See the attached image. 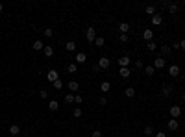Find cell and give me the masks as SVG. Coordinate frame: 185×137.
Instances as JSON below:
<instances>
[{"label": "cell", "instance_id": "cell-2", "mask_svg": "<svg viewBox=\"0 0 185 137\" xmlns=\"http://www.w3.org/2000/svg\"><path fill=\"white\" fill-rule=\"evenodd\" d=\"M180 115H182V106H172L170 108V117L172 119H178Z\"/></svg>", "mask_w": 185, "mask_h": 137}, {"label": "cell", "instance_id": "cell-21", "mask_svg": "<svg viewBox=\"0 0 185 137\" xmlns=\"http://www.w3.org/2000/svg\"><path fill=\"white\" fill-rule=\"evenodd\" d=\"M119 65H120V67H128V65H130V57L128 56H122L119 59Z\"/></svg>", "mask_w": 185, "mask_h": 137}, {"label": "cell", "instance_id": "cell-42", "mask_svg": "<svg viewBox=\"0 0 185 137\" xmlns=\"http://www.w3.org/2000/svg\"><path fill=\"white\" fill-rule=\"evenodd\" d=\"M170 48H174V50H180V43H172V46Z\"/></svg>", "mask_w": 185, "mask_h": 137}, {"label": "cell", "instance_id": "cell-33", "mask_svg": "<svg viewBox=\"0 0 185 137\" xmlns=\"http://www.w3.org/2000/svg\"><path fill=\"white\" fill-rule=\"evenodd\" d=\"M52 85H54V87H56V89H61V87H63V80L59 78V80H56V82H54Z\"/></svg>", "mask_w": 185, "mask_h": 137}, {"label": "cell", "instance_id": "cell-20", "mask_svg": "<svg viewBox=\"0 0 185 137\" xmlns=\"http://www.w3.org/2000/svg\"><path fill=\"white\" fill-rule=\"evenodd\" d=\"M45 43H43V41H39V39H37V41H33V50H43V48H45Z\"/></svg>", "mask_w": 185, "mask_h": 137}, {"label": "cell", "instance_id": "cell-31", "mask_svg": "<svg viewBox=\"0 0 185 137\" xmlns=\"http://www.w3.org/2000/svg\"><path fill=\"white\" fill-rule=\"evenodd\" d=\"M65 102H67V104H72V102H74V95H72V93H69V95L65 96Z\"/></svg>", "mask_w": 185, "mask_h": 137}, {"label": "cell", "instance_id": "cell-9", "mask_svg": "<svg viewBox=\"0 0 185 137\" xmlns=\"http://www.w3.org/2000/svg\"><path fill=\"white\" fill-rule=\"evenodd\" d=\"M9 134L11 135H19L21 134V126H19V124H11L9 126Z\"/></svg>", "mask_w": 185, "mask_h": 137}, {"label": "cell", "instance_id": "cell-17", "mask_svg": "<svg viewBox=\"0 0 185 137\" xmlns=\"http://www.w3.org/2000/svg\"><path fill=\"white\" fill-rule=\"evenodd\" d=\"M119 74H120L122 78H130V74H132V72H130V69H128V67H120Z\"/></svg>", "mask_w": 185, "mask_h": 137}, {"label": "cell", "instance_id": "cell-44", "mask_svg": "<svg viewBox=\"0 0 185 137\" xmlns=\"http://www.w3.org/2000/svg\"><path fill=\"white\" fill-rule=\"evenodd\" d=\"M2 9H4V6H2V4H0V11H2Z\"/></svg>", "mask_w": 185, "mask_h": 137}, {"label": "cell", "instance_id": "cell-26", "mask_svg": "<svg viewBox=\"0 0 185 137\" xmlns=\"http://www.w3.org/2000/svg\"><path fill=\"white\" fill-rule=\"evenodd\" d=\"M104 37H96V39H94V45H96L98 46V48H102V46H104Z\"/></svg>", "mask_w": 185, "mask_h": 137}, {"label": "cell", "instance_id": "cell-32", "mask_svg": "<svg viewBox=\"0 0 185 137\" xmlns=\"http://www.w3.org/2000/svg\"><path fill=\"white\" fill-rule=\"evenodd\" d=\"M43 35H45V37H52V35H54V32H52L50 28H45V30H43Z\"/></svg>", "mask_w": 185, "mask_h": 137}, {"label": "cell", "instance_id": "cell-1", "mask_svg": "<svg viewBox=\"0 0 185 137\" xmlns=\"http://www.w3.org/2000/svg\"><path fill=\"white\" fill-rule=\"evenodd\" d=\"M46 78H48V82H52V84H54L56 80H59V72H57L56 69H50L48 74H46Z\"/></svg>", "mask_w": 185, "mask_h": 137}, {"label": "cell", "instance_id": "cell-29", "mask_svg": "<svg viewBox=\"0 0 185 137\" xmlns=\"http://www.w3.org/2000/svg\"><path fill=\"white\" fill-rule=\"evenodd\" d=\"M146 48L150 50V52H154V50L157 48V46H156V43H154V41H148V43H146Z\"/></svg>", "mask_w": 185, "mask_h": 137}, {"label": "cell", "instance_id": "cell-5", "mask_svg": "<svg viewBox=\"0 0 185 137\" xmlns=\"http://www.w3.org/2000/svg\"><path fill=\"white\" fill-rule=\"evenodd\" d=\"M109 65H111V61H109L108 57H100V59H98V67L100 69H109Z\"/></svg>", "mask_w": 185, "mask_h": 137}, {"label": "cell", "instance_id": "cell-14", "mask_svg": "<svg viewBox=\"0 0 185 137\" xmlns=\"http://www.w3.org/2000/svg\"><path fill=\"white\" fill-rule=\"evenodd\" d=\"M172 93V85H163V89H161V95L163 96H168Z\"/></svg>", "mask_w": 185, "mask_h": 137}, {"label": "cell", "instance_id": "cell-8", "mask_svg": "<svg viewBox=\"0 0 185 137\" xmlns=\"http://www.w3.org/2000/svg\"><path fill=\"white\" fill-rule=\"evenodd\" d=\"M76 61H78V63H85V61H87V54H85V52H78L76 54Z\"/></svg>", "mask_w": 185, "mask_h": 137}, {"label": "cell", "instance_id": "cell-40", "mask_svg": "<svg viewBox=\"0 0 185 137\" xmlns=\"http://www.w3.org/2000/svg\"><path fill=\"white\" fill-rule=\"evenodd\" d=\"M98 104H100V106H106V104H108V100H106V98H104V96H102V98H100V100H98Z\"/></svg>", "mask_w": 185, "mask_h": 137}, {"label": "cell", "instance_id": "cell-38", "mask_svg": "<svg viewBox=\"0 0 185 137\" xmlns=\"http://www.w3.org/2000/svg\"><path fill=\"white\" fill-rule=\"evenodd\" d=\"M135 67H137V69H144L143 61H141V59H137V61H135Z\"/></svg>", "mask_w": 185, "mask_h": 137}, {"label": "cell", "instance_id": "cell-30", "mask_svg": "<svg viewBox=\"0 0 185 137\" xmlns=\"http://www.w3.org/2000/svg\"><path fill=\"white\" fill-rule=\"evenodd\" d=\"M144 135H148V137L154 135V128H152V126H146V128H144Z\"/></svg>", "mask_w": 185, "mask_h": 137}, {"label": "cell", "instance_id": "cell-19", "mask_svg": "<svg viewBox=\"0 0 185 137\" xmlns=\"http://www.w3.org/2000/svg\"><path fill=\"white\" fill-rule=\"evenodd\" d=\"M119 30H120V33H128L130 32V24H128V22H120Z\"/></svg>", "mask_w": 185, "mask_h": 137}, {"label": "cell", "instance_id": "cell-39", "mask_svg": "<svg viewBox=\"0 0 185 137\" xmlns=\"http://www.w3.org/2000/svg\"><path fill=\"white\" fill-rule=\"evenodd\" d=\"M91 135H93V137H102V132H100V130H94Z\"/></svg>", "mask_w": 185, "mask_h": 137}, {"label": "cell", "instance_id": "cell-7", "mask_svg": "<svg viewBox=\"0 0 185 137\" xmlns=\"http://www.w3.org/2000/svg\"><path fill=\"white\" fill-rule=\"evenodd\" d=\"M165 67V57H156L154 59V69H163Z\"/></svg>", "mask_w": 185, "mask_h": 137}, {"label": "cell", "instance_id": "cell-46", "mask_svg": "<svg viewBox=\"0 0 185 137\" xmlns=\"http://www.w3.org/2000/svg\"><path fill=\"white\" fill-rule=\"evenodd\" d=\"M183 126H185V122H183Z\"/></svg>", "mask_w": 185, "mask_h": 137}, {"label": "cell", "instance_id": "cell-34", "mask_svg": "<svg viewBox=\"0 0 185 137\" xmlns=\"http://www.w3.org/2000/svg\"><path fill=\"white\" fill-rule=\"evenodd\" d=\"M39 96H41V98H48V91H46V89H41V91H39Z\"/></svg>", "mask_w": 185, "mask_h": 137}, {"label": "cell", "instance_id": "cell-45", "mask_svg": "<svg viewBox=\"0 0 185 137\" xmlns=\"http://www.w3.org/2000/svg\"><path fill=\"white\" fill-rule=\"evenodd\" d=\"M183 104H185V95H183Z\"/></svg>", "mask_w": 185, "mask_h": 137}, {"label": "cell", "instance_id": "cell-16", "mask_svg": "<svg viewBox=\"0 0 185 137\" xmlns=\"http://www.w3.org/2000/svg\"><path fill=\"white\" fill-rule=\"evenodd\" d=\"M109 89H111V84H109V82H102L100 84V91L102 93H108Z\"/></svg>", "mask_w": 185, "mask_h": 137}, {"label": "cell", "instance_id": "cell-27", "mask_svg": "<svg viewBox=\"0 0 185 137\" xmlns=\"http://www.w3.org/2000/svg\"><path fill=\"white\" fill-rule=\"evenodd\" d=\"M144 11H146L150 17H152V15H156V7L154 6H146V7H144Z\"/></svg>", "mask_w": 185, "mask_h": 137}, {"label": "cell", "instance_id": "cell-4", "mask_svg": "<svg viewBox=\"0 0 185 137\" xmlns=\"http://www.w3.org/2000/svg\"><path fill=\"white\" fill-rule=\"evenodd\" d=\"M167 128H168V130H170V132H176V130H178V128H180V122H178V120H176V119H170V120H168V122H167Z\"/></svg>", "mask_w": 185, "mask_h": 137}, {"label": "cell", "instance_id": "cell-22", "mask_svg": "<svg viewBox=\"0 0 185 137\" xmlns=\"http://www.w3.org/2000/svg\"><path fill=\"white\" fill-rule=\"evenodd\" d=\"M144 72H146L148 76H154V74H156V69H154V65H146V67H144Z\"/></svg>", "mask_w": 185, "mask_h": 137}, {"label": "cell", "instance_id": "cell-37", "mask_svg": "<svg viewBox=\"0 0 185 137\" xmlns=\"http://www.w3.org/2000/svg\"><path fill=\"white\" fill-rule=\"evenodd\" d=\"M81 100H83V98H81V95H74V102H76V104H81Z\"/></svg>", "mask_w": 185, "mask_h": 137}, {"label": "cell", "instance_id": "cell-24", "mask_svg": "<svg viewBox=\"0 0 185 137\" xmlns=\"http://www.w3.org/2000/svg\"><path fill=\"white\" fill-rule=\"evenodd\" d=\"M170 52H172V48L168 45H163V46H161V54H163V56H168Z\"/></svg>", "mask_w": 185, "mask_h": 137}, {"label": "cell", "instance_id": "cell-28", "mask_svg": "<svg viewBox=\"0 0 185 137\" xmlns=\"http://www.w3.org/2000/svg\"><path fill=\"white\" fill-rule=\"evenodd\" d=\"M67 70H69L70 74H74V72H76V70H78V65H76V63H70L69 67H67Z\"/></svg>", "mask_w": 185, "mask_h": 137}, {"label": "cell", "instance_id": "cell-35", "mask_svg": "<svg viewBox=\"0 0 185 137\" xmlns=\"http://www.w3.org/2000/svg\"><path fill=\"white\" fill-rule=\"evenodd\" d=\"M72 115L76 117V119H80V117H81V109H80V108H76V109L72 111Z\"/></svg>", "mask_w": 185, "mask_h": 137}, {"label": "cell", "instance_id": "cell-3", "mask_svg": "<svg viewBox=\"0 0 185 137\" xmlns=\"http://www.w3.org/2000/svg\"><path fill=\"white\" fill-rule=\"evenodd\" d=\"M85 37H87L89 43H93L94 39H96V30H94L93 26H91V28H87V33H85Z\"/></svg>", "mask_w": 185, "mask_h": 137}, {"label": "cell", "instance_id": "cell-13", "mask_svg": "<svg viewBox=\"0 0 185 137\" xmlns=\"http://www.w3.org/2000/svg\"><path fill=\"white\" fill-rule=\"evenodd\" d=\"M43 52H45V56H46V57H52V56H54V48H52L50 45H46L45 48H43Z\"/></svg>", "mask_w": 185, "mask_h": 137}, {"label": "cell", "instance_id": "cell-11", "mask_svg": "<svg viewBox=\"0 0 185 137\" xmlns=\"http://www.w3.org/2000/svg\"><path fill=\"white\" fill-rule=\"evenodd\" d=\"M161 22H163V17H161V15H152V24L154 26H159Z\"/></svg>", "mask_w": 185, "mask_h": 137}, {"label": "cell", "instance_id": "cell-12", "mask_svg": "<svg viewBox=\"0 0 185 137\" xmlns=\"http://www.w3.org/2000/svg\"><path fill=\"white\" fill-rule=\"evenodd\" d=\"M143 37L146 39V41H152V39H154V30H144V32H143Z\"/></svg>", "mask_w": 185, "mask_h": 137}, {"label": "cell", "instance_id": "cell-41", "mask_svg": "<svg viewBox=\"0 0 185 137\" xmlns=\"http://www.w3.org/2000/svg\"><path fill=\"white\" fill-rule=\"evenodd\" d=\"M156 137H167V134H165V132H157V134H154Z\"/></svg>", "mask_w": 185, "mask_h": 137}, {"label": "cell", "instance_id": "cell-23", "mask_svg": "<svg viewBox=\"0 0 185 137\" xmlns=\"http://www.w3.org/2000/svg\"><path fill=\"white\" fill-rule=\"evenodd\" d=\"M178 4H174V2H170V4H168V13H172V15H174L176 13V11H178Z\"/></svg>", "mask_w": 185, "mask_h": 137}, {"label": "cell", "instance_id": "cell-6", "mask_svg": "<svg viewBox=\"0 0 185 137\" xmlns=\"http://www.w3.org/2000/svg\"><path fill=\"white\" fill-rule=\"evenodd\" d=\"M168 74H170L172 78L180 76V67H178V65H170V67H168Z\"/></svg>", "mask_w": 185, "mask_h": 137}, {"label": "cell", "instance_id": "cell-18", "mask_svg": "<svg viewBox=\"0 0 185 137\" xmlns=\"http://www.w3.org/2000/svg\"><path fill=\"white\" fill-rule=\"evenodd\" d=\"M57 108H59V102H57V100H50L48 102V109L50 111H56Z\"/></svg>", "mask_w": 185, "mask_h": 137}, {"label": "cell", "instance_id": "cell-43", "mask_svg": "<svg viewBox=\"0 0 185 137\" xmlns=\"http://www.w3.org/2000/svg\"><path fill=\"white\" fill-rule=\"evenodd\" d=\"M180 48L185 50V39H182V41H180Z\"/></svg>", "mask_w": 185, "mask_h": 137}, {"label": "cell", "instance_id": "cell-25", "mask_svg": "<svg viewBox=\"0 0 185 137\" xmlns=\"http://www.w3.org/2000/svg\"><path fill=\"white\" fill-rule=\"evenodd\" d=\"M126 96H128V98H132V96H135V89L133 87H126Z\"/></svg>", "mask_w": 185, "mask_h": 137}, {"label": "cell", "instance_id": "cell-10", "mask_svg": "<svg viewBox=\"0 0 185 137\" xmlns=\"http://www.w3.org/2000/svg\"><path fill=\"white\" fill-rule=\"evenodd\" d=\"M69 89H70L72 93H76L78 89H80V84H78L76 80H70V82H69Z\"/></svg>", "mask_w": 185, "mask_h": 137}, {"label": "cell", "instance_id": "cell-36", "mask_svg": "<svg viewBox=\"0 0 185 137\" xmlns=\"http://www.w3.org/2000/svg\"><path fill=\"white\" fill-rule=\"evenodd\" d=\"M120 41H122V43H128V41H130L128 33H120Z\"/></svg>", "mask_w": 185, "mask_h": 137}, {"label": "cell", "instance_id": "cell-15", "mask_svg": "<svg viewBox=\"0 0 185 137\" xmlns=\"http://www.w3.org/2000/svg\"><path fill=\"white\" fill-rule=\"evenodd\" d=\"M65 48L69 50V52H74V50H76V43H74V41H67L65 43Z\"/></svg>", "mask_w": 185, "mask_h": 137}]
</instances>
